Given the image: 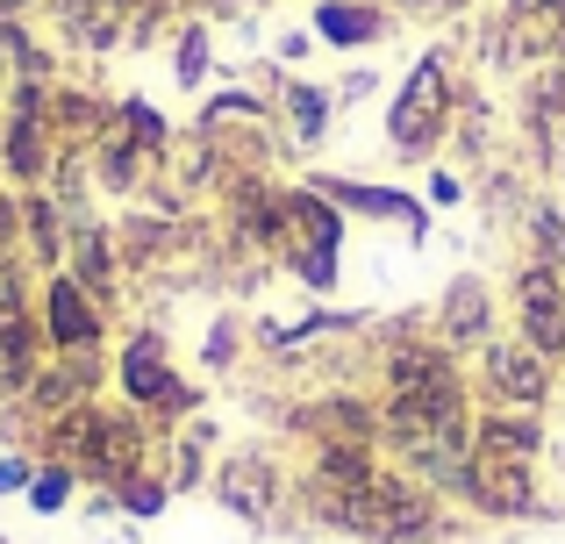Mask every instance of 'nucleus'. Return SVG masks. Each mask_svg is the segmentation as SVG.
Wrapping results in <instances>:
<instances>
[{"instance_id": "f257e3e1", "label": "nucleus", "mask_w": 565, "mask_h": 544, "mask_svg": "<svg viewBox=\"0 0 565 544\" xmlns=\"http://www.w3.org/2000/svg\"><path fill=\"white\" fill-rule=\"evenodd\" d=\"M451 108H458V86H451V57L423 51L408 65V79H401V94L386 100V143H394V158H429L444 137H451Z\"/></svg>"}, {"instance_id": "f03ea898", "label": "nucleus", "mask_w": 565, "mask_h": 544, "mask_svg": "<svg viewBox=\"0 0 565 544\" xmlns=\"http://www.w3.org/2000/svg\"><path fill=\"white\" fill-rule=\"evenodd\" d=\"M365 544H444V494H429L423 480H408L401 466H380V480L365 488V516H359Z\"/></svg>"}, {"instance_id": "7ed1b4c3", "label": "nucleus", "mask_w": 565, "mask_h": 544, "mask_svg": "<svg viewBox=\"0 0 565 544\" xmlns=\"http://www.w3.org/2000/svg\"><path fill=\"white\" fill-rule=\"evenodd\" d=\"M552 387H558V365L544 359L537 344H523V337H487V344H480V394H487L494 408L544 416Z\"/></svg>"}, {"instance_id": "20e7f679", "label": "nucleus", "mask_w": 565, "mask_h": 544, "mask_svg": "<svg viewBox=\"0 0 565 544\" xmlns=\"http://www.w3.org/2000/svg\"><path fill=\"white\" fill-rule=\"evenodd\" d=\"M466 509L487 516V523H537V509H544L537 466H530V459H501V451H472Z\"/></svg>"}, {"instance_id": "39448f33", "label": "nucleus", "mask_w": 565, "mask_h": 544, "mask_svg": "<svg viewBox=\"0 0 565 544\" xmlns=\"http://www.w3.org/2000/svg\"><path fill=\"white\" fill-rule=\"evenodd\" d=\"M115 380H122V394H129V408H143V416H186L193 408V387L180 373H172V359H166V337L158 330H137L129 337V351H122V365H115Z\"/></svg>"}, {"instance_id": "423d86ee", "label": "nucleus", "mask_w": 565, "mask_h": 544, "mask_svg": "<svg viewBox=\"0 0 565 544\" xmlns=\"http://www.w3.org/2000/svg\"><path fill=\"white\" fill-rule=\"evenodd\" d=\"M509 301H515V337H523V344H537L544 359L558 365L565 359V273L558 266H530V258H523Z\"/></svg>"}, {"instance_id": "0eeeda50", "label": "nucleus", "mask_w": 565, "mask_h": 544, "mask_svg": "<svg viewBox=\"0 0 565 544\" xmlns=\"http://www.w3.org/2000/svg\"><path fill=\"white\" fill-rule=\"evenodd\" d=\"M0 166H8L14 186H36L51 172V115H43V86L22 79L8 108V137H0Z\"/></svg>"}, {"instance_id": "6e6552de", "label": "nucleus", "mask_w": 565, "mask_h": 544, "mask_svg": "<svg viewBox=\"0 0 565 544\" xmlns=\"http://www.w3.org/2000/svg\"><path fill=\"white\" fill-rule=\"evenodd\" d=\"M79 473L100 480V488H122L129 473H143V423L137 416H115V408H94L86 423V445H79Z\"/></svg>"}, {"instance_id": "1a4fd4ad", "label": "nucleus", "mask_w": 565, "mask_h": 544, "mask_svg": "<svg viewBox=\"0 0 565 544\" xmlns=\"http://www.w3.org/2000/svg\"><path fill=\"white\" fill-rule=\"evenodd\" d=\"M316 186L322 201H337L344 215H380V223H401V237L408 244H423L429 237V209L415 194H401V186H373V180H344V172H316Z\"/></svg>"}, {"instance_id": "9d476101", "label": "nucleus", "mask_w": 565, "mask_h": 544, "mask_svg": "<svg viewBox=\"0 0 565 544\" xmlns=\"http://www.w3.org/2000/svg\"><path fill=\"white\" fill-rule=\"evenodd\" d=\"M279 494H287V480H279V466L265 459V451H236V459H222L215 502L230 509V516H244L250 531H265V523L279 516Z\"/></svg>"}, {"instance_id": "9b49d317", "label": "nucleus", "mask_w": 565, "mask_h": 544, "mask_svg": "<svg viewBox=\"0 0 565 544\" xmlns=\"http://www.w3.org/2000/svg\"><path fill=\"white\" fill-rule=\"evenodd\" d=\"M100 301L79 287L72 273H51V287H43V344L57 351H100Z\"/></svg>"}, {"instance_id": "f8f14e48", "label": "nucleus", "mask_w": 565, "mask_h": 544, "mask_svg": "<svg viewBox=\"0 0 565 544\" xmlns=\"http://www.w3.org/2000/svg\"><path fill=\"white\" fill-rule=\"evenodd\" d=\"M437 337L451 351H480L487 337H494V294H487L480 273H458L451 287H444L437 301Z\"/></svg>"}, {"instance_id": "ddd939ff", "label": "nucleus", "mask_w": 565, "mask_h": 544, "mask_svg": "<svg viewBox=\"0 0 565 544\" xmlns=\"http://www.w3.org/2000/svg\"><path fill=\"white\" fill-rule=\"evenodd\" d=\"M472 451H501V459H544V416H523V408H487L472 416Z\"/></svg>"}, {"instance_id": "4468645a", "label": "nucleus", "mask_w": 565, "mask_h": 544, "mask_svg": "<svg viewBox=\"0 0 565 544\" xmlns=\"http://www.w3.org/2000/svg\"><path fill=\"white\" fill-rule=\"evenodd\" d=\"M530 137H537V158L544 166H558L565 158V65H552V72H537L530 79Z\"/></svg>"}, {"instance_id": "2eb2a0df", "label": "nucleus", "mask_w": 565, "mask_h": 544, "mask_svg": "<svg viewBox=\"0 0 565 544\" xmlns=\"http://www.w3.org/2000/svg\"><path fill=\"white\" fill-rule=\"evenodd\" d=\"M36 380V330L22 316V294L0 287V387H29Z\"/></svg>"}, {"instance_id": "dca6fc26", "label": "nucleus", "mask_w": 565, "mask_h": 544, "mask_svg": "<svg viewBox=\"0 0 565 544\" xmlns=\"http://www.w3.org/2000/svg\"><path fill=\"white\" fill-rule=\"evenodd\" d=\"M386 8H365V0H322L316 8V36L337 43V51H365V43L386 36Z\"/></svg>"}, {"instance_id": "f3484780", "label": "nucleus", "mask_w": 565, "mask_h": 544, "mask_svg": "<svg viewBox=\"0 0 565 544\" xmlns=\"http://www.w3.org/2000/svg\"><path fill=\"white\" fill-rule=\"evenodd\" d=\"M287 100V122H294V143H322L330 137V115H337V94L330 86H308V79H287L279 86Z\"/></svg>"}, {"instance_id": "a211bd4d", "label": "nucleus", "mask_w": 565, "mask_h": 544, "mask_svg": "<svg viewBox=\"0 0 565 544\" xmlns=\"http://www.w3.org/2000/svg\"><path fill=\"white\" fill-rule=\"evenodd\" d=\"M523 252H530V266H558L565 273V209H558V201H530Z\"/></svg>"}, {"instance_id": "6ab92c4d", "label": "nucleus", "mask_w": 565, "mask_h": 544, "mask_svg": "<svg viewBox=\"0 0 565 544\" xmlns=\"http://www.w3.org/2000/svg\"><path fill=\"white\" fill-rule=\"evenodd\" d=\"M72 279H79V287L94 294V301L108 294V279H115V244L100 237L94 223H79V230H72Z\"/></svg>"}, {"instance_id": "aec40b11", "label": "nucleus", "mask_w": 565, "mask_h": 544, "mask_svg": "<svg viewBox=\"0 0 565 544\" xmlns=\"http://www.w3.org/2000/svg\"><path fill=\"white\" fill-rule=\"evenodd\" d=\"M143 158L151 151H137V143L108 122V137H100V186H108V194H129V186L143 180Z\"/></svg>"}, {"instance_id": "412c9836", "label": "nucleus", "mask_w": 565, "mask_h": 544, "mask_svg": "<svg viewBox=\"0 0 565 544\" xmlns=\"http://www.w3.org/2000/svg\"><path fill=\"white\" fill-rule=\"evenodd\" d=\"M72 488H79V473H72L65 459H43L36 480H29V509H36V516H57V509H72Z\"/></svg>"}, {"instance_id": "4be33fe9", "label": "nucleus", "mask_w": 565, "mask_h": 544, "mask_svg": "<svg viewBox=\"0 0 565 544\" xmlns=\"http://www.w3.org/2000/svg\"><path fill=\"white\" fill-rule=\"evenodd\" d=\"M22 223H29V252L43 258V266H57V258H65V230H57V209L43 194H29L22 201Z\"/></svg>"}, {"instance_id": "5701e85b", "label": "nucleus", "mask_w": 565, "mask_h": 544, "mask_svg": "<svg viewBox=\"0 0 565 544\" xmlns=\"http://www.w3.org/2000/svg\"><path fill=\"white\" fill-rule=\"evenodd\" d=\"M166 502H172V480H158V473H129L122 488H115V509H122V516H137V523H151Z\"/></svg>"}, {"instance_id": "b1692460", "label": "nucleus", "mask_w": 565, "mask_h": 544, "mask_svg": "<svg viewBox=\"0 0 565 544\" xmlns=\"http://www.w3.org/2000/svg\"><path fill=\"white\" fill-rule=\"evenodd\" d=\"M115 129H122L129 143H137V151H166V122H158V108L151 100H122V108H115Z\"/></svg>"}, {"instance_id": "393cba45", "label": "nucleus", "mask_w": 565, "mask_h": 544, "mask_svg": "<svg viewBox=\"0 0 565 544\" xmlns=\"http://www.w3.org/2000/svg\"><path fill=\"white\" fill-rule=\"evenodd\" d=\"M180 79L186 86L207 79V29H186V43H180Z\"/></svg>"}, {"instance_id": "a878e982", "label": "nucleus", "mask_w": 565, "mask_h": 544, "mask_svg": "<svg viewBox=\"0 0 565 544\" xmlns=\"http://www.w3.org/2000/svg\"><path fill=\"white\" fill-rule=\"evenodd\" d=\"M29 480H36V459L8 451V459H0V494H29Z\"/></svg>"}, {"instance_id": "bb28decb", "label": "nucleus", "mask_w": 565, "mask_h": 544, "mask_svg": "<svg viewBox=\"0 0 565 544\" xmlns=\"http://www.w3.org/2000/svg\"><path fill=\"white\" fill-rule=\"evenodd\" d=\"M458 201H466V180H458V172H429V209H458Z\"/></svg>"}, {"instance_id": "cd10ccee", "label": "nucleus", "mask_w": 565, "mask_h": 544, "mask_svg": "<svg viewBox=\"0 0 565 544\" xmlns=\"http://www.w3.org/2000/svg\"><path fill=\"white\" fill-rule=\"evenodd\" d=\"M201 359L207 365H230L236 359V330H230V322H222V330H207V351H201Z\"/></svg>"}, {"instance_id": "c85d7f7f", "label": "nucleus", "mask_w": 565, "mask_h": 544, "mask_svg": "<svg viewBox=\"0 0 565 544\" xmlns=\"http://www.w3.org/2000/svg\"><path fill=\"white\" fill-rule=\"evenodd\" d=\"M401 8H423V14H458L466 0H401Z\"/></svg>"}]
</instances>
